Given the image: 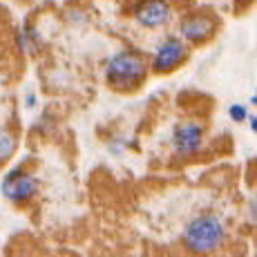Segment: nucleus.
Segmentation results:
<instances>
[{
	"mask_svg": "<svg viewBox=\"0 0 257 257\" xmlns=\"http://www.w3.org/2000/svg\"><path fill=\"white\" fill-rule=\"evenodd\" d=\"M16 150V137L7 130H0V161H7Z\"/></svg>",
	"mask_w": 257,
	"mask_h": 257,
	"instance_id": "6e6552de",
	"label": "nucleus"
},
{
	"mask_svg": "<svg viewBox=\"0 0 257 257\" xmlns=\"http://www.w3.org/2000/svg\"><path fill=\"white\" fill-rule=\"evenodd\" d=\"M186 56H188V47L184 45V41L177 36H168L157 47L155 58H152V70L159 74L172 72L186 61Z\"/></svg>",
	"mask_w": 257,
	"mask_h": 257,
	"instance_id": "20e7f679",
	"label": "nucleus"
},
{
	"mask_svg": "<svg viewBox=\"0 0 257 257\" xmlns=\"http://www.w3.org/2000/svg\"><path fill=\"white\" fill-rule=\"evenodd\" d=\"M228 114H230V118H233L235 123H244L246 118H248V110H246L241 103H233V105L228 107Z\"/></svg>",
	"mask_w": 257,
	"mask_h": 257,
	"instance_id": "1a4fd4ad",
	"label": "nucleus"
},
{
	"mask_svg": "<svg viewBox=\"0 0 257 257\" xmlns=\"http://www.w3.org/2000/svg\"><path fill=\"white\" fill-rule=\"evenodd\" d=\"M172 143H175L177 155L181 157H190L195 152L201 150L204 146V127L197 121H186L179 123L175 127V135H172Z\"/></svg>",
	"mask_w": 257,
	"mask_h": 257,
	"instance_id": "39448f33",
	"label": "nucleus"
},
{
	"mask_svg": "<svg viewBox=\"0 0 257 257\" xmlns=\"http://www.w3.org/2000/svg\"><path fill=\"white\" fill-rule=\"evenodd\" d=\"M179 32L186 41L201 43V41H206V38H210V34L215 32V23H212L208 16H188V18H184V23H181Z\"/></svg>",
	"mask_w": 257,
	"mask_h": 257,
	"instance_id": "0eeeda50",
	"label": "nucleus"
},
{
	"mask_svg": "<svg viewBox=\"0 0 257 257\" xmlns=\"http://www.w3.org/2000/svg\"><path fill=\"white\" fill-rule=\"evenodd\" d=\"M137 23L146 29H157L170 18V5L166 0H141L135 12Z\"/></svg>",
	"mask_w": 257,
	"mask_h": 257,
	"instance_id": "423d86ee",
	"label": "nucleus"
},
{
	"mask_svg": "<svg viewBox=\"0 0 257 257\" xmlns=\"http://www.w3.org/2000/svg\"><path fill=\"white\" fill-rule=\"evenodd\" d=\"M226 239V226L212 212L197 215L184 230V244L190 253L195 255H208L215 253Z\"/></svg>",
	"mask_w": 257,
	"mask_h": 257,
	"instance_id": "f257e3e1",
	"label": "nucleus"
},
{
	"mask_svg": "<svg viewBox=\"0 0 257 257\" xmlns=\"http://www.w3.org/2000/svg\"><path fill=\"white\" fill-rule=\"evenodd\" d=\"M107 81L118 90H135L143 81L148 65L137 52H116L107 63Z\"/></svg>",
	"mask_w": 257,
	"mask_h": 257,
	"instance_id": "f03ea898",
	"label": "nucleus"
},
{
	"mask_svg": "<svg viewBox=\"0 0 257 257\" xmlns=\"http://www.w3.org/2000/svg\"><path fill=\"white\" fill-rule=\"evenodd\" d=\"M248 121H250V130H257V118L255 116H248Z\"/></svg>",
	"mask_w": 257,
	"mask_h": 257,
	"instance_id": "9d476101",
	"label": "nucleus"
},
{
	"mask_svg": "<svg viewBox=\"0 0 257 257\" xmlns=\"http://www.w3.org/2000/svg\"><path fill=\"white\" fill-rule=\"evenodd\" d=\"M34 103H36V96L32 94V96H27V105H34Z\"/></svg>",
	"mask_w": 257,
	"mask_h": 257,
	"instance_id": "9b49d317",
	"label": "nucleus"
},
{
	"mask_svg": "<svg viewBox=\"0 0 257 257\" xmlns=\"http://www.w3.org/2000/svg\"><path fill=\"white\" fill-rule=\"evenodd\" d=\"M0 190H3V197H7L9 201H27L38 192V179L25 172L23 168H14L3 179Z\"/></svg>",
	"mask_w": 257,
	"mask_h": 257,
	"instance_id": "7ed1b4c3",
	"label": "nucleus"
}]
</instances>
